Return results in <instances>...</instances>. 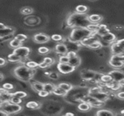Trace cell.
Instances as JSON below:
<instances>
[{
  "instance_id": "6da1fadb",
  "label": "cell",
  "mask_w": 124,
  "mask_h": 116,
  "mask_svg": "<svg viewBox=\"0 0 124 116\" xmlns=\"http://www.w3.org/2000/svg\"><path fill=\"white\" fill-rule=\"evenodd\" d=\"M91 23L88 20V15L86 14H78L77 12L70 15L67 20V25L70 28L86 27Z\"/></svg>"
},
{
  "instance_id": "7a4b0ae2",
  "label": "cell",
  "mask_w": 124,
  "mask_h": 116,
  "mask_svg": "<svg viewBox=\"0 0 124 116\" xmlns=\"http://www.w3.org/2000/svg\"><path fill=\"white\" fill-rule=\"evenodd\" d=\"M15 76L18 78L19 80L28 82L31 80L36 73L35 69H31L27 67L25 65H21L17 67H16L13 70Z\"/></svg>"
},
{
  "instance_id": "3957f363",
  "label": "cell",
  "mask_w": 124,
  "mask_h": 116,
  "mask_svg": "<svg viewBox=\"0 0 124 116\" xmlns=\"http://www.w3.org/2000/svg\"><path fill=\"white\" fill-rule=\"evenodd\" d=\"M96 33H93L88 30L86 27H76L73 28L70 34V40L74 43H79L82 39L89 36L94 35Z\"/></svg>"
},
{
  "instance_id": "277c9868",
  "label": "cell",
  "mask_w": 124,
  "mask_h": 116,
  "mask_svg": "<svg viewBox=\"0 0 124 116\" xmlns=\"http://www.w3.org/2000/svg\"><path fill=\"white\" fill-rule=\"evenodd\" d=\"M0 110L5 112L7 115H11V114H16L22 111L23 107L20 105L13 104L9 101H7V102H3L1 103L0 106Z\"/></svg>"
},
{
  "instance_id": "5b68a950",
  "label": "cell",
  "mask_w": 124,
  "mask_h": 116,
  "mask_svg": "<svg viewBox=\"0 0 124 116\" xmlns=\"http://www.w3.org/2000/svg\"><path fill=\"white\" fill-rule=\"evenodd\" d=\"M80 102H86L89 103L91 105L92 108V107L93 108H101V107L104 106L105 105V102H100V101L96 100L95 98L92 97V96L89 95L88 94H86L85 96H84L81 98V100Z\"/></svg>"
},
{
  "instance_id": "8992f818",
  "label": "cell",
  "mask_w": 124,
  "mask_h": 116,
  "mask_svg": "<svg viewBox=\"0 0 124 116\" xmlns=\"http://www.w3.org/2000/svg\"><path fill=\"white\" fill-rule=\"evenodd\" d=\"M124 39H121L117 41L112 42L111 44V52L113 54H119L121 53L124 52Z\"/></svg>"
},
{
  "instance_id": "52a82bcc",
  "label": "cell",
  "mask_w": 124,
  "mask_h": 116,
  "mask_svg": "<svg viewBox=\"0 0 124 116\" xmlns=\"http://www.w3.org/2000/svg\"><path fill=\"white\" fill-rule=\"evenodd\" d=\"M108 93H109V92L105 90L104 87H103V89L100 92H98L96 93H88V94L92 96V97L95 98L96 100L100 101V102H105L106 101H108L109 100Z\"/></svg>"
},
{
  "instance_id": "ba28073f",
  "label": "cell",
  "mask_w": 124,
  "mask_h": 116,
  "mask_svg": "<svg viewBox=\"0 0 124 116\" xmlns=\"http://www.w3.org/2000/svg\"><path fill=\"white\" fill-rule=\"evenodd\" d=\"M31 52V49L28 47L25 46H19L16 49H14L12 53L16 54L17 56L20 57L21 59H25L26 58Z\"/></svg>"
},
{
  "instance_id": "9c48e42d",
  "label": "cell",
  "mask_w": 124,
  "mask_h": 116,
  "mask_svg": "<svg viewBox=\"0 0 124 116\" xmlns=\"http://www.w3.org/2000/svg\"><path fill=\"white\" fill-rule=\"evenodd\" d=\"M57 69L60 73L65 74V75L71 73L76 70L74 67L71 66L68 63H60V62L57 64Z\"/></svg>"
},
{
  "instance_id": "30bf717a",
  "label": "cell",
  "mask_w": 124,
  "mask_h": 116,
  "mask_svg": "<svg viewBox=\"0 0 124 116\" xmlns=\"http://www.w3.org/2000/svg\"><path fill=\"white\" fill-rule=\"evenodd\" d=\"M50 37L45 33H36L33 36V41L37 44H44L49 41Z\"/></svg>"
},
{
  "instance_id": "8fae6325",
  "label": "cell",
  "mask_w": 124,
  "mask_h": 116,
  "mask_svg": "<svg viewBox=\"0 0 124 116\" xmlns=\"http://www.w3.org/2000/svg\"><path fill=\"white\" fill-rule=\"evenodd\" d=\"M108 74L111 76L113 81H114L118 82L119 81L124 79V73L122 71H121V70H117V69L110 71Z\"/></svg>"
},
{
  "instance_id": "7c38bea8",
  "label": "cell",
  "mask_w": 124,
  "mask_h": 116,
  "mask_svg": "<svg viewBox=\"0 0 124 116\" xmlns=\"http://www.w3.org/2000/svg\"><path fill=\"white\" fill-rule=\"evenodd\" d=\"M15 31V28L11 26H6L0 29V39H3L8 36H11Z\"/></svg>"
},
{
  "instance_id": "4fadbf2b",
  "label": "cell",
  "mask_w": 124,
  "mask_h": 116,
  "mask_svg": "<svg viewBox=\"0 0 124 116\" xmlns=\"http://www.w3.org/2000/svg\"><path fill=\"white\" fill-rule=\"evenodd\" d=\"M95 74H96L95 71L90 70H84L81 73V76L82 79L85 81H90L94 78Z\"/></svg>"
},
{
  "instance_id": "5bb4252c",
  "label": "cell",
  "mask_w": 124,
  "mask_h": 116,
  "mask_svg": "<svg viewBox=\"0 0 124 116\" xmlns=\"http://www.w3.org/2000/svg\"><path fill=\"white\" fill-rule=\"evenodd\" d=\"M98 41V39H97V37L94 36V35H92V36H88V37L84 38V39H82L79 43H80L82 46H88V47H89V46L90 44H92V43H94V42H95V41Z\"/></svg>"
},
{
  "instance_id": "9a60e30c",
  "label": "cell",
  "mask_w": 124,
  "mask_h": 116,
  "mask_svg": "<svg viewBox=\"0 0 124 116\" xmlns=\"http://www.w3.org/2000/svg\"><path fill=\"white\" fill-rule=\"evenodd\" d=\"M101 36V39L102 41H104L105 42H108V43H111V42H113L116 40V36L114 33H111V32H108L102 36Z\"/></svg>"
},
{
  "instance_id": "2e32d148",
  "label": "cell",
  "mask_w": 124,
  "mask_h": 116,
  "mask_svg": "<svg viewBox=\"0 0 124 116\" xmlns=\"http://www.w3.org/2000/svg\"><path fill=\"white\" fill-rule=\"evenodd\" d=\"M55 51L57 53L60 54H62V55H65L68 52V47L65 44H58L55 46Z\"/></svg>"
},
{
  "instance_id": "e0dca14e",
  "label": "cell",
  "mask_w": 124,
  "mask_h": 116,
  "mask_svg": "<svg viewBox=\"0 0 124 116\" xmlns=\"http://www.w3.org/2000/svg\"><path fill=\"white\" fill-rule=\"evenodd\" d=\"M81 62V60L80 57L78 56L77 54L75 55L74 57L69 58V61H68V64H70L71 66L74 67L75 68L80 66Z\"/></svg>"
},
{
  "instance_id": "ac0fdd59",
  "label": "cell",
  "mask_w": 124,
  "mask_h": 116,
  "mask_svg": "<svg viewBox=\"0 0 124 116\" xmlns=\"http://www.w3.org/2000/svg\"><path fill=\"white\" fill-rule=\"evenodd\" d=\"M88 20L91 23H99L102 20V16L97 14H93L88 15Z\"/></svg>"
},
{
  "instance_id": "d6986e66",
  "label": "cell",
  "mask_w": 124,
  "mask_h": 116,
  "mask_svg": "<svg viewBox=\"0 0 124 116\" xmlns=\"http://www.w3.org/2000/svg\"><path fill=\"white\" fill-rule=\"evenodd\" d=\"M91 105L86 102H80L78 105V110L81 112H88L91 110Z\"/></svg>"
},
{
  "instance_id": "ffe728a7",
  "label": "cell",
  "mask_w": 124,
  "mask_h": 116,
  "mask_svg": "<svg viewBox=\"0 0 124 116\" xmlns=\"http://www.w3.org/2000/svg\"><path fill=\"white\" fill-rule=\"evenodd\" d=\"M109 64L114 69L118 70V69H121V68H124V61H113V60H110Z\"/></svg>"
},
{
  "instance_id": "44dd1931",
  "label": "cell",
  "mask_w": 124,
  "mask_h": 116,
  "mask_svg": "<svg viewBox=\"0 0 124 116\" xmlns=\"http://www.w3.org/2000/svg\"><path fill=\"white\" fill-rule=\"evenodd\" d=\"M31 87L32 89L39 92L41 90L44 89V84H41V83H39V82H36V81H33L31 82Z\"/></svg>"
},
{
  "instance_id": "7402d4cb",
  "label": "cell",
  "mask_w": 124,
  "mask_h": 116,
  "mask_svg": "<svg viewBox=\"0 0 124 116\" xmlns=\"http://www.w3.org/2000/svg\"><path fill=\"white\" fill-rule=\"evenodd\" d=\"M116 115V113L108 110H100L96 113V116H113Z\"/></svg>"
},
{
  "instance_id": "603a6c76",
  "label": "cell",
  "mask_w": 124,
  "mask_h": 116,
  "mask_svg": "<svg viewBox=\"0 0 124 116\" xmlns=\"http://www.w3.org/2000/svg\"><path fill=\"white\" fill-rule=\"evenodd\" d=\"M110 31V29H108V28L107 27L106 25L105 24H100V26H99V28L97 31L96 33H98L100 36H102L108 32Z\"/></svg>"
},
{
  "instance_id": "cb8c5ba5",
  "label": "cell",
  "mask_w": 124,
  "mask_h": 116,
  "mask_svg": "<svg viewBox=\"0 0 124 116\" xmlns=\"http://www.w3.org/2000/svg\"><path fill=\"white\" fill-rule=\"evenodd\" d=\"M26 108H29V109H33V110H36L39 109L41 107V104L38 102H35V101H31L26 103Z\"/></svg>"
},
{
  "instance_id": "d4e9b609",
  "label": "cell",
  "mask_w": 124,
  "mask_h": 116,
  "mask_svg": "<svg viewBox=\"0 0 124 116\" xmlns=\"http://www.w3.org/2000/svg\"><path fill=\"white\" fill-rule=\"evenodd\" d=\"M52 93L55 95H57V96H65L68 94L67 92H65V90H63L62 89H61L58 86H55Z\"/></svg>"
},
{
  "instance_id": "484cf974",
  "label": "cell",
  "mask_w": 124,
  "mask_h": 116,
  "mask_svg": "<svg viewBox=\"0 0 124 116\" xmlns=\"http://www.w3.org/2000/svg\"><path fill=\"white\" fill-rule=\"evenodd\" d=\"M88 10H89L88 7L85 5H82V4H80L76 7V12L78 14H86Z\"/></svg>"
},
{
  "instance_id": "4316f807",
  "label": "cell",
  "mask_w": 124,
  "mask_h": 116,
  "mask_svg": "<svg viewBox=\"0 0 124 116\" xmlns=\"http://www.w3.org/2000/svg\"><path fill=\"white\" fill-rule=\"evenodd\" d=\"M7 60L8 61L12 62H20L22 59L20 57L17 56L16 54L12 53L7 56Z\"/></svg>"
},
{
  "instance_id": "83f0119b",
  "label": "cell",
  "mask_w": 124,
  "mask_h": 116,
  "mask_svg": "<svg viewBox=\"0 0 124 116\" xmlns=\"http://www.w3.org/2000/svg\"><path fill=\"white\" fill-rule=\"evenodd\" d=\"M58 86L60 87L61 89H62L63 90H65V92H67L68 93L72 89H73V86L70 84H68V83H60L58 84Z\"/></svg>"
},
{
  "instance_id": "f1b7e54d",
  "label": "cell",
  "mask_w": 124,
  "mask_h": 116,
  "mask_svg": "<svg viewBox=\"0 0 124 116\" xmlns=\"http://www.w3.org/2000/svg\"><path fill=\"white\" fill-rule=\"evenodd\" d=\"M99 26H100L99 23H89L86 28L93 33H97V30L99 28Z\"/></svg>"
},
{
  "instance_id": "f546056e",
  "label": "cell",
  "mask_w": 124,
  "mask_h": 116,
  "mask_svg": "<svg viewBox=\"0 0 124 116\" xmlns=\"http://www.w3.org/2000/svg\"><path fill=\"white\" fill-rule=\"evenodd\" d=\"M22 46V42L17 40L15 38L13 39H12L10 41V42H9V46L13 48V49H16V48H17L19 46Z\"/></svg>"
},
{
  "instance_id": "4dcf8cb0",
  "label": "cell",
  "mask_w": 124,
  "mask_h": 116,
  "mask_svg": "<svg viewBox=\"0 0 124 116\" xmlns=\"http://www.w3.org/2000/svg\"><path fill=\"white\" fill-rule=\"evenodd\" d=\"M54 87H55V86L51 83H46V84H44V89L45 91H46L49 94H51L53 92Z\"/></svg>"
},
{
  "instance_id": "1f68e13d",
  "label": "cell",
  "mask_w": 124,
  "mask_h": 116,
  "mask_svg": "<svg viewBox=\"0 0 124 116\" xmlns=\"http://www.w3.org/2000/svg\"><path fill=\"white\" fill-rule=\"evenodd\" d=\"M124 53H121L119 54H113V56L111 57L110 60H113V61H124Z\"/></svg>"
},
{
  "instance_id": "d6a6232c",
  "label": "cell",
  "mask_w": 124,
  "mask_h": 116,
  "mask_svg": "<svg viewBox=\"0 0 124 116\" xmlns=\"http://www.w3.org/2000/svg\"><path fill=\"white\" fill-rule=\"evenodd\" d=\"M113 81V79H112V78H111V76L109 75V74H103L102 76V77H101V80H100V81L101 82H102L103 84H108V83H109V82H110V81Z\"/></svg>"
},
{
  "instance_id": "836d02e7",
  "label": "cell",
  "mask_w": 124,
  "mask_h": 116,
  "mask_svg": "<svg viewBox=\"0 0 124 116\" xmlns=\"http://www.w3.org/2000/svg\"><path fill=\"white\" fill-rule=\"evenodd\" d=\"M12 96H15V97H17L18 98H20V99H23V98H25L28 96L27 93L25 92H23V91H17L15 93L12 94Z\"/></svg>"
},
{
  "instance_id": "e575fe53",
  "label": "cell",
  "mask_w": 124,
  "mask_h": 116,
  "mask_svg": "<svg viewBox=\"0 0 124 116\" xmlns=\"http://www.w3.org/2000/svg\"><path fill=\"white\" fill-rule=\"evenodd\" d=\"M20 12L23 15H31L33 12V9H31V7H25L20 9Z\"/></svg>"
},
{
  "instance_id": "d590c367",
  "label": "cell",
  "mask_w": 124,
  "mask_h": 116,
  "mask_svg": "<svg viewBox=\"0 0 124 116\" xmlns=\"http://www.w3.org/2000/svg\"><path fill=\"white\" fill-rule=\"evenodd\" d=\"M102 46V44H101V42L100 41H97L92 43V44H90L89 46V47L92 49H97L101 48Z\"/></svg>"
},
{
  "instance_id": "8d00e7d4",
  "label": "cell",
  "mask_w": 124,
  "mask_h": 116,
  "mask_svg": "<svg viewBox=\"0 0 124 116\" xmlns=\"http://www.w3.org/2000/svg\"><path fill=\"white\" fill-rule=\"evenodd\" d=\"M25 65L27 67H28L29 68L35 69L37 67H39V63H37L36 62H34V61H28L25 63Z\"/></svg>"
},
{
  "instance_id": "74e56055",
  "label": "cell",
  "mask_w": 124,
  "mask_h": 116,
  "mask_svg": "<svg viewBox=\"0 0 124 116\" xmlns=\"http://www.w3.org/2000/svg\"><path fill=\"white\" fill-rule=\"evenodd\" d=\"M10 102L13 103V104H17V105H20L22 103V99L20 98H18L17 97H15V96H12V97L10 98V100H9Z\"/></svg>"
},
{
  "instance_id": "f35d334b",
  "label": "cell",
  "mask_w": 124,
  "mask_h": 116,
  "mask_svg": "<svg viewBox=\"0 0 124 116\" xmlns=\"http://www.w3.org/2000/svg\"><path fill=\"white\" fill-rule=\"evenodd\" d=\"M49 51L50 50L47 47H45V46H41L38 49V52L40 54H46L49 52Z\"/></svg>"
},
{
  "instance_id": "ab89813d",
  "label": "cell",
  "mask_w": 124,
  "mask_h": 116,
  "mask_svg": "<svg viewBox=\"0 0 124 116\" xmlns=\"http://www.w3.org/2000/svg\"><path fill=\"white\" fill-rule=\"evenodd\" d=\"M15 39H16L17 40H18V41H20L23 42V41H24L25 40H26V39H28V37H27V36H26V35L20 33V34H17V35H16V36H15Z\"/></svg>"
},
{
  "instance_id": "60d3db41",
  "label": "cell",
  "mask_w": 124,
  "mask_h": 116,
  "mask_svg": "<svg viewBox=\"0 0 124 116\" xmlns=\"http://www.w3.org/2000/svg\"><path fill=\"white\" fill-rule=\"evenodd\" d=\"M69 61V57L65 54V55H62L59 58V62L60 63H68Z\"/></svg>"
},
{
  "instance_id": "b9f144b4",
  "label": "cell",
  "mask_w": 124,
  "mask_h": 116,
  "mask_svg": "<svg viewBox=\"0 0 124 116\" xmlns=\"http://www.w3.org/2000/svg\"><path fill=\"white\" fill-rule=\"evenodd\" d=\"M2 88L7 91H10V90L14 89V86L10 83H5L2 85Z\"/></svg>"
},
{
  "instance_id": "7bdbcfd3",
  "label": "cell",
  "mask_w": 124,
  "mask_h": 116,
  "mask_svg": "<svg viewBox=\"0 0 124 116\" xmlns=\"http://www.w3.org/2000/svg\"><path fill=\"white\" fill-rule=\"evenodd\" d=\"M43 62H45L46 64H47L49 66H50V65H52V64L54 63V60L52 57H45V58L44 59Z\"/></svg>"
},
{
  "instance_id": "ee69618b",
  "label": "cell",
  "mask_w": 124,
  "mask_h": 116,
  "mask_svg": "<svg viewBox=\"0 0 124 116\" xmlns=\"http://www.w3.org/2000/svg\"><path fill=\"white\" fill-rule=\"evenodd\" d=\"M52 39L53 41H62V37L61 35H59V34H54L52 36Z\"/></svg>"
},
{
  "instance_id": "f6af8a7d",
  "label": "cell",
  "mask_w": 124,
  "mask_h": 116,
  "mask_svg": "<svg viewBox=\"0 0 124 116\" xmlns=\"http://www.w3.org/2000/svg\"><path fill=\"white\" fill-rule=\"evenodd\" d=\"M49 77L51 78V79H53V80H57L59 78V76L57 73L55 72H52V73H49Z\"/></svg>"
},
{
  "instance_id": "bcb514c9",
  "label": "cell",
  "mask_w": 124,
  "mask_h": 116,
  "mask_svg": "<svg viewBox=\"0 0 124 116\" xmlns=\"http://www.w3.org/2000/svg\"><path fill=\"white\" fill-rule=\"evenodd\" d=\"M49 94L46 91H45L44 89H43V90L39 92V95L40 97H47Z\"/></svg>"
},
{
  "instance_id": "7dc6e473",
  "label": "cell",
  "mask_w": 124,
  "mask_h": 116,
  "mask_svg": "<svg viewBox=\"0 0 124 116\" xmlns=\"http://www.w3.org/2000/svg\"><path fill=\"white\" fill-rule=\"evenodd\" d=\"M77 54H76V52H74V51H70V52H68V53L66 54V55L69 57V58H70V57H74L75 55H76Z\"/></svg>"
},
{
  "instance_id": "c3c4849f",
  "label": "cell",
  "mask_w": 124,
  "mask_h": 116,
  "mask_svg": "<svg viewBox=\"0 0 124 116\" xmlns=\"http://www.w3.org/2000/svg\"><path fill=\"white\" fill-rule=\"evenodd\" d=\"M39 67L41 68L44 69V68H48V67H49V66L47 64H46L44 62H41L39 63Z\"/></svg>"
},
{
  "instance_id": "681fc988",
  "label": "cell",
  "mask_w": 124,
  "mask_h": 116,
  "mask_svg": "<svg viewBox=\"0 0 124 116\" xmlns=\"http://www.w3.org/2000/svg\"><path fill=\"white\" fill-rule=\"evenodd\" d=\"M117 97L120 99V100H124V92H118V94H117Z\"/></svg>"
},
{
  "instance_id": "f907efd6",
  "label": "cell",
  "mask_w": 124,
  "mask_h": 116,
  "mask_svg": "<svg viewBox=\"0 0 124 116\" xmlns=\"http://www.w3.org/2000/svg\"><path fill=\"white\" fill-rule=\"evenodd\" d=\"M7 63V61L5 59L2 58V57H0V67H2V66H4Z\"/></svg>"
},
{
  "instance_id": "816d5d0a",
  "label": "cell",
  "mask_w": 124,
  "mask_h": 116,
  "mask_svg": "<svg viewBox=\"0 0 124 116\" xmlns=\"http://www.w3.org/2000/svg\"><path fill=\"white\" fill-rule=\"evenodd\" d=\"M8 116L5 112H4L3 110H0V116Z\"/></svg>"
},
{
  "instance_id": "f5cc1de1",
  "label": "cell",
  "mask_w": 124,
  "mask_h": 116,
  "mask_svg": "<svg viewBox=\"0 0 124 116\" xmlns=\"http://www.w3.org/2000/svg\"><path fill=\"white\" fill-rule=\"evenodd\" d=\"M65 116H75V114L74 113H65Z\"/></svg>"
},
{
  "instance_id": "db71d44e",
  "label": "cell",
  "mask_w": 124,
  "mask_h": 116,
  "mask_svg": "<svg viewBox=\"0 0 124 116\" xmlns=\"http://www.w3.org/2000/svg\"><path fill=\"white\" fill-rule=\"evenodd\" d=\"M4 27H5V25L4 23H0V29H1V28H3Z\"/></svg>"
},
{
  "instance_id": "11a10c76",
  "label": "cell",
  "mask_w": 124,
  "mask_h": 116,
  "mask_svg": "<svg viewBox=\"0 0 124 116\" xmlns=\"http://www.w3.org/2000/svg\"><path fill=\"white\" fill-rule=\"evenodd\" d=\"M3 79H4V75H3L2 73H0V81H2Z\"/></svg>"
},
{
  "instance_id": "9f6ffc18",
  "label": "cell",
  "mask_w": 124,
  "mask_h": 116,
  "mask_svg": "<svg viewBox=\"0 0 124 116\" xmlns=\"http://www.w3.org/2000/svg\"><path fill=\"white\" fill-rule=\"evenodd\" d=\"M92 1H93V0H92Z\"/></svg>"
}]
</instances>
